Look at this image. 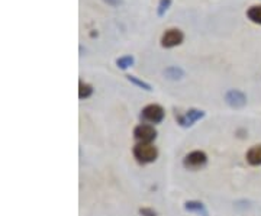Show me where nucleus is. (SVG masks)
Here are the masks:
<instances>
[{
  "label": "nucleus",
  "mask_w": 261,
  "mask_h": 216,
  "mask_svg": "<svg viewBox=\"0 0 261 216\" xmlns=\"http://www.w3.org/2000/svg\"><path fill=\"white\" fill-rule=\"evenodd\" d=\"M132 152L140 164H151L159 158V150L152 144H137Z\"/></svg>",
  "instance_id": "nucleus-1"
},
{
  "label": "nucleus",
  "mask_w": 261,
  "mask_h": 216,
  "mask_svg": "<svg viewBox=\"0 0 261 216\" xmlns=\"http://www.w3.org/2000/svg\"><path fill=\"white\" fill-rule=\"evenodd\" d=\"M134 138L138 144H152L157 138V129L154 128V125L141 123L134 129Z\"/></svg>",
  "instance_id": "nucleus-2"
},
{
  "label": "nucleus",
  "mask_w": 261,
  "mask_h": 216,
  "mask_svg": "<svg viewBox=\"0 0 261 216\" xmlns=\"http://www.w3.org/2000/svg\"><path fill=\"white\" fill-rule=\"evenodd\" d=\"M141 118H142V121H145V122L148 123H160L164 121V118H166V111L160 106V104H147L144 109H142V112H141Z\"/></svg>",
  "instance_id": "nucleus-3"
},
{
  "label": "nucleus",
  "mask_w": 261,
  "mask_h": 216,
  "mask_svg": "<svg viewBox=\"0 0 261 216\" xmlns=\"http://www.w3.org/2000/svg\"><path fill=\"white\" fill-rule=\"evenodd\" d=\"M183 39H185V34L177 28L167 29L163 37H161V47L163 48H174L178 47L183 44Z\"/></svg>",
  "instance_id": "nucleus-4"
},
{
  "label": "nucleus",
  "mask_w": 261,
  "mask_h": 216,
  "mask_svg": "<svg viewBox=\"0 0 261 216\" xmlns=\"http://www.w3.org/2000/svg\"><path fill=\"white\" fill-rule=\"evenodd\" d=\"M206 163H207V155L203 151H192L183 158V166L187 170L202 169Z\"/></svg>",
  "instance_id": "nucleus-5"
},
{
  "label": "nucleus",
  "mask_w": 261,
  "mask_h": 216,
  "mask_svg": "<svg viewBox=\"0 0 261 216\" xmlns=\"http://www.w3.org/2000/svg\"><path fill=\"white\" fill-rule=\"evenodd\" d=\"M205 115V111H200V109H189V111L183 113V115H177L176 119H177V123L180 126H183V128H190V126H193L197 121L203 119Z\"/></svg>",
  "instance_id": "nucleus-6"
},
{
  "label": "nucleus",
  "mask_w": 261,
  "mask_h": 216,
  "mask_svg": "<svg viewBox=\"0 0 261 216\" xmlns=\"http://www.w3.org/2000/svg\"><path fill=\"white\" fill-rule=\"evenodd\" d=\"M225 103L232 109H243L247 104V96L238 89H231L225 93Z\"/></svg>",
  "instance_id": "nucleus-7"
},
{
  "label": "nucleus",
  "mask_w": 261,
  "mask_h": 216,
  "mask_svg": "<svg viewBox=\"0 0 261 216\" xmlns=\"http://www.w3.org/2000/svg\"><path fill=\"white\" fill-rule=\"evenodd\" d=\"M185 209L190 213H196L197 216H209L206 206L199 200H187L185 203Z\"/></svg>",
  "instance_id": "nucleus-8"
},
{
  "label": "nucleus",
  "mask_w": 261,
  "mask_h": 216,
  "mask_svg": "<svg viewBox=\"0 0 261 216\" xmlns=\"http://www.w3.org/2000/svg\"><path fill=\"white\" fill-rule=\"evenodd\" d=\"M164 75L167 80H171V82H177V80H181L185 77V70L181 67L177 66H170L164 70Z\"/></svg>",
  "instance_id": "nucleus-9"
},
{
  "label": "nucleus",
  "mask_w": 261,
  "mask_h": 216,
  "mask_svg": "<svg viewBox=\"0 0 261 216\" xmlns=\"http://www.w3.org/2000/svg\"><path fill=\"white\" fill-rule=\"evenodd\" d=\"M247 161L250 166H261V144L254 145L247 152Z\"/></svg>",
  "instance_id": "nucleus-10"
},
{
  "label": "nucleus",
  "mask_w": 261,
  "mask_h": 216,
  "mask_svg": "<svg viewBox=\"0 0 261 216\" xmlns=\"http://www.w3.org/2000/svg\"><path fill=\"white\" fill-rule=\"evenodd\" d=\"M247 18L250 19L251 22L261 25V5L257 6H251L250 9L247 10Z\"/></svg>",
  "instance_id": "nucleus-11"
},
{
  "label": "nucleus",
  "mask_w": 261,
  "mask_h": 216,
  "mask_svg": "<svg viewBox=\"0 0 261 216\" xmlns=\"http://www.w3.org/2000/svg\"><path fill=\"white\" fill-rule=\"evenodd\" d=\"M134 63H135V58L132 56H123L119 57L118 60H116V67L119 68V70H128L129 67L134 66Z\"/></svg>",
  "instance_id": "nucleus-12"
},
{
  "label": "nucleus",
  "mask_w": 261,
  "mask_h": 216,
  "mask_svg": "<svg viewBox=\"0 0 261 216\" xmlns=\"http://www.w3.org/2000/svg\"><path fill=\"white\" fill-rule=\"evenodd\" d=\"M126 78H128V82H130L132 85H135L137 87L142 89V90H145V92H152V86L149 85V83H147V82L138 78V77H135V75H126Z\"/></svg>",
  "instance_id": "nucleus-13"
},
{
  "label": "nucleus",
  "mask_w": 261,
  "mask_h": 216,
  "mask_svg": "<svg viewBox=\"0 0 261 216\" xmlns=\"http://www.w3.org/2000/svg\"><path fill=\"white\" fill-rule=\"evenodd\" d=\"M92 94H93V87L92 86L87 85V83H83V82L79 83V97L80 99H87Z\"/></svg>",
  "instance_id": "nucleus-14"
},
{
  "label": "nucleus",
  "mask_w": 261,
  "mask_h": 216,
  "mask_svg": "<svg viewBox=\"0 0 261 216\" xmlns=\"http://www.w3.org/2000/svg\"><path fill=\"white\" fill-rule=\"evenodd\" d=\"M170 8H171V0H160L159 6H157V16L163 18Z\"/></svg>",
  "instance_id": "nucleus-15"
},
{
  "label": "nucleus",
  "mask_w": 261,
  "mask_h": 216,
  "mask_svg": "<svg viewBox=\"0 0 261 216\" xmlns=\"http://www.w3.org/2000/svg\"><path fill=\"white\" fill-rule=\"evenodd\" d=\"M138 212L141 216H157V212L151 207H141Z\"/></svg>",
  "instance_id": "nucleus-16"
},
{
  "label": "nucleus",
  "mask_w": 261,
  "mask_h": 216,
  "mask_svg": "<svg viewBox=\"0 0 261 216\" xmlns=\"http://www.w3.org/2000/svg\"><path fill=\"white\" fill-rule=\"evenodd\" d=\"M105 3H108L109 6H112V8H118V6H121L122 3H123V0H103Z\"/></svg>",
  "instance_id": "nucleus-17"
}]
</instances>
